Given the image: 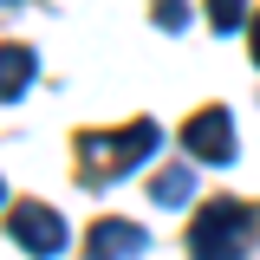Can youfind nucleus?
I'll return each instance as SVG.
<instances>
[{
	"label": "nucleus",
	"mask_w": 260,
	"mask_h": 260,
	"mask_svg": "<svg viewBox=\"0 0 260 260\" xmlns=\"http://www.w3.org/2000/svg\"><path fill=\"white\" fill-rule=\"evenodd\" d=\"M247 39H254V65H260V20H254V26H247Z\"/></svg>",
	"instance_id": "10"
},
{
	"label": "nucleus",
	"mask_w": 260,
	"mask_h": 260,
	"mask_svg": "<svg viewBox=\"0 0 260 260\" xmlns=\"http://www.w3.org/2000/svg\"><path fill=\"white\" fill-rule=\"evenodd\" d=\"M143 247H150V234L137 221H98L85 234V260H137Z\"/></svg>",
	"instance_id": "5"
},
{
	"label": "nucleus",
	"mask_w": 260,
	"mask_h": 260,
	"mask_svg": "<svg viewBox=\"0 0 260 260\" xmlns=\"http://www.w3.org/2000/svg\"><path fill=\"white\" fill-rule=\"evenodd\" d=\"M208 20H215L221 32H234L241 20H247V0H208Z\"/></svg>",
	"instance_id": "8"
},
{
	"label": "nucleus",
	"mask_w": 260,
	"mask_h": 260,
	"mask_svg": "<svg viewBox=\"0 0 260 260\" xmlns=\"http://www.w3.org/2000/svg\"><path fill=\"white\" fill-rule=\"evenodd\" d=\"M156 26H189V0H156Z\"/></svg>",
	"instance_id": "9"
},
{
	"label": "nucleus",
	"mask_w": 260,
	"mask_h": 260,
	"mask_svg": "<svg viewBox=\"0 0 260 260\" xmlns=\"http://www.w3.org/2000/svg\"><path fill=\"white\" fill-rule=\"evenodd\" d=\"M32 85V52L26 46H0V98H20Z\"/></svg>",
	"instance_id": "6"
},
{
	"label": "nucleus",
	"mask_w": 260,
	"mask_h": 260,
	"mask_svg": "<svg viewBox=\"0 0 260 260\" xmlns=\"http://www.w3.org/2000/svg\"><path fill=\"white\" fill-rule=\"evenodd\" d=\"M247 208L234 202V195H215L202 215L189 221V254L195 260H241V247H247Z\"/></svg>",
	"instance_id": "2"
},
{
	"label": "nucleus",
	"mask_w": 260,
	"mask_h": 260,
	"mask_svg": "<svg viewBox=\"0 0 260 260\" xmlns=\"http://www.w3.org/2000/svg\"><path fill=\"white\" fill-rule=\"evenodd\" d=\"M150 195H156L162 208H182V202L195 195V169H189V162H176V169H162L156 182H150Z\"/></svg>",
	"instance_id": "7"
},
{
	"label": "nucleus",
	"mask_w": 260,
	"mask_h": 260,
	"mask_svg": "<svg viewBox=\"0 0 260 260\" xmlns=\"http://www.w3.org/2000/svg\"><path fill=\"white\" fill-rule=\"evenodd\" d=\"M182 150L195 162H234V117H228L221 104L195 111L189 124H182Z\"/></svg>",
	"instance_id": "3"
},
{
	"label": "nucleus",
	"mask_w": 260,
	"mask_h": 260,
	"mask_svg": "<svg viewBox=\"0 0 260 260\" xmlns=\"http://www.w3.org/2000/svg\"><path fill=\"white\" fill-rule=\"evenodd\" d=\"M13 241H20L26 254L52 260V254L65 247V221L46 208V202H20V208H13Z\"/></svg>",
	"instance_id": "4"
},
{
	"label": "nucleus",
	"mask_w": 260,
	"mask_h": 260,
	"mask_svg": "<svg viewBox=\"0 0 260 260\" xmlns=\"http://www.w3.org/2000/svg\"><path fill=\"white\" fill-rule=\"evenodd\" d=\"M162 143V130L143 117V124H130V130H91V137H78V176H85V189H111L124 169H137V162L150 156Z\"/></svg>",
	"instance_id": "1"
}]
</instances>
